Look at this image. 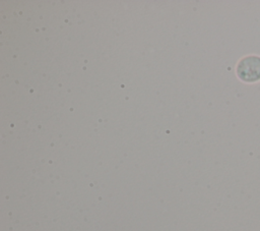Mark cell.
<instances>
[{"mask_svg":"<svg viewBox=\"0 0 260 231\" xmlns=\"http://www.w3.org/2000/svg\"><path fill=\"white\" fill-rule=\"evenodd\" d=\"M237 75L245 82L260 80V56L248 55L243 57L237 64Z\"/></svg>","mask_w":260,"mask_h":231,"instance_id":"obj_1","label":"cell"}]
</instances>
